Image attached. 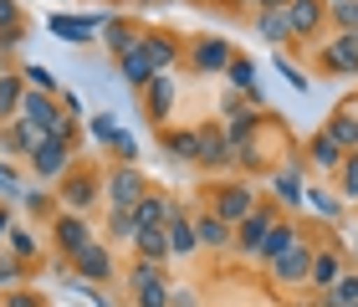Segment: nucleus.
<instances>
[{"instance_id": "obj_1", "label": "nucleus", "mask_w": 358, "mask_h": 307, "mask_svg": "<svg viewBox=\"0 0 358 307\" xmlns=\"http://www.w3.org/2000/svg\"><path fill=\"white\" fill-rule=\"evenodd\" d=\"M128 287H134L138 307H169V297H174V287L164 282V266H159V262H134Z\"/></svg>"}, {"instance_id": "obj_2", "label": "nucleus", "mask_w": 358, "mask_h": 307, "mask_svg": "<svg viewBox=\"0 0 358 307\" xmlns=\"http://www.w3.org/2000/svg\"><path fill=\"white\" fill-rule=\"evenodd\" d=\"M103 195H108V210H134L143 195H149L143 169H138V164H118V169L103 180Z\"/></svg>"}, {"instance_id": "obj_3", "label": "nucleus", "mask_w": 358, "mask_h": 307, "mask_svg": "<svg viewBox=\"0 0 358 307\" xmlns=\"http://www.w3.org/2000/svg\"><path fill=\"white\" fill-rule=\"evenodd\" d=\"M31 169H36V180H62L72 169V138H41L31 149Z\"/></svg>"}, {"instance_id": "obj_4", "label": "nucleus", "mask_w": 358, "mask_h": 307, "mask_svg": "<svg viewBox=\"0 0 358 307\" xmlns=\"http://www.w3.org/2000/svg\"><path fill=\"white\" fill-rule=\"evenodd\" d=\"M231 57H236V46L225 41V36H200V41H189V67L205 72V77H215V72L225 77Z\"/></svg>"}, {"instance_id": "obj_5", "label": "nucleus", "mask_w": 358, "mask_h": 307, "mask_svg": "<svg viewBox=\"0 0 358 307\" xmlns=\"http://www.w3.org/2000/svg\"><path fill=\"white\" fill-rule=\"evenodd\" d=\"M194 164H205V169L236 164V143H231V134H225L220 123H205L200 128V154H194Z\"/></svg>"}, {"instance_id": "obj_6", "label": "nucleus", "mask_w": 358, "mask_h": 307, "mask_svg": "<svg viewBox=\"0 0 358 307\" xmlns=\"http://www.w3.org/2000/svg\"><path fill=\"white\" fill-rule=\"evenodd\" d=\"M57 195H62V205L72 210V215H83V210H92L97 205V174H87V169H67L62 174V185H57Z\"/></svg>"}, {"instance_id": "obj_7", "label": "nucleus", "mask_w": 358, "mask_h": 307, "mask_svg": "<svg viewBox=\"0 0 358 307\" xmlns=\"http://www.w3.org/2000/svg\"><path fill=\"white\" fill-rule=\"evenodd\" d=\"M276 225V205H262V210H251L246 220L236 225V251H246V256H262V241L266 231Z\"/></svg>"}, {"instance_id": "obj_8", "label": "nucleus", "mask_w": 358, "mask_h": 307, "mask_svg": "<svg viewBox=\"0 0 358 307\" xmlns=\"http://www.w3.org/2000/svg\"><path fill=\"white\" fill-rule=\"evenodd\" d=\"M72 271H77V277H87V282H97V287H103V282H113V251H108L103 241L92 236L87 246L72 256Z\"/></svg>"}, {"instance_id": "obj_9", "label": "nucleus", "mask_w": 358, "mask_h": 307, "mask_svg": "<svg viewBox=\"0 0 358 307\" xmlns=\"http://www.w3.org/2000/svg\"><path fill=\"white\" fill-rule=\"evenodd\" d=\"M307 271H313V246H307V236H297L292 246L271 262V277L276 282H307Z\"/></svg>"}, {"instance_id": "obj_10", "label": "nucleus", "mask_w": 358, "mask_h": 307, "mask_svg": "<svg viewBox=\"0 0 358 307\" xmlns=\"http://www.w3.org/2000/svg\"><path fill=\"white\" fill-rule=\"evenodd\" d=\"M174 98H179V83H174V72H154V83L143 87V113H149L154 123H164L169 113H174Z\"/></svg>"}, {"instance_id": "obj_11", "label": "nucleus", "mask_w": 358, "mask_h": 307, "mask_svg": "<svg viewBox=\"0 0 358 307\" xmlns=\"http://www.w3.org/2000/svg\"><path fill=\"white\" fill-rule=\"evenodd\" d=\"M287 26L292 36H317L328 26V6L322 0H287Z\"/></svg>"}, {"instance_id": "obj_12", "label": "nucleus", "mask_w": 358, "mask_h": 307, "mask_svg": "<svg viewBox=\"0 0 358 307\" xmlns=\"http://www.w3.org/2000/svg\"><path fill=\"white\" fill-rule=\"evenodd\" d=\"M52 231H57V251L67 256V262H72V256H77V251H83L87 241H92V225H87L83 215H72V210H62Z\"/></svg>"}, {"instance_id": "obj_13", "label": "nucleus", "mask_w": 358, "mask_h": 307, "mask_svg": "<svg viewBox=\"0 0 358 307\" xmlns=\"http://www.w3.org/2000/svg\"><path fill=\"white\" fill-rule=\"evenodd\" d=\"M256 210V195H251V185H220V195H215V215L220 220H231L241 225Z\"/></svg>"}, {"instance_id": "obj_14", "label": "nucleus", "mask_w": 358, "mask_h": 307, "mask_svg": "<svg viewBox=\"0 0 358 307\" xmlns=\"http://www.w3.org/2000/svg\"><path fill=\"white\" fill-rule=\"evenodd\" d=\"M52 36L57 41H72V46H83V41H92L97 31H103V21H97V15H52Z\"/></svg>"}, {"instance_id": "obj_15", "label": "nucleus", "mask_w": 358, "mask_h": 307, "mask_svg": "<svg viewBox=\"0 0 358 307\" xmlns=\"http://www.w3.org/2000/svg\"><path fill=\"white\" fill-rule=\"evenodd\" d=\"M154 62H149V52H143V46H134V52H123L118 57V77H123V83L128 87H134V92H143V87H149L154 83Z\"/></svg>"}, {"instance_id": "obj_16", "label": "nucleus", "mask_w": 358, "mask_h": 307, "mask_svg": "<svg viewBox=\"0 0 358 307\" xmlns=\"http://www.w3.org/2000/svg\"><path fill=\"white\" fill-rule=\"evenodd\" d=\"M194 236H200V246H210V251L236 246V225H231V220H220L215 210H210V215H194Z\"/></svg>"}, {"instance_id": "obj_17", "label": "nucleus", "mask_w": 358, "mask_h": 307, "mask_svg": "<svg viewBox=\"0 0 358 307\" xmlns=\"http://www.w3.org/2000/svg\"><path fill=\"white\" fill-rule=\"evenodd\" d=\"M343 143H338V138H328V134H322V128H317V134L313 138H307V164H313V169H328V174H338V164H343Z\"/></svg>"}, {"instance_id": "obj_18", "label": "nucleus", "mask_w": 358, "mask_h": 307, "mask_svg": "<svg viewBox=\"0 0 358 307\" xmlns=\"http://www.w3.org/2000/svg\"><path fill=\"white\" fill-rule=\"evenodd\" d=\"M138 36H143V26L123 21V15H103V41H108V52H113V57L134 52V46H138Z\"/></svg>"}, {"instance_id": "obj_19", "label": "nucleus", "mask_w": 358, "mask_h": 307, "mask_svg": "<svg viewBox=\"0 0 358 307\" xmlns=\"http://www.w3.org/2000/svg\"><path fill=\"white\" fill-rule=\"evenodd\" d=\"M322 62H328L333 72H348L358 77V31H338V41L322 52Z\"/></svg>"}, {"instance_id": "obj_20", "label": "nucleus", "mask_w": 358, "mask_h": 307, "mask_svg": "<svg viewBox=\"0 0 358 307\" xmlns=\"http://www.w3.org/2000/svg\"><path fill=\"white\" fill-rule=\"evenodd\" d=\"M164 241H169V256H189V251H200V236H194V220L189 215H174L164 220Z\"/></svg>"}, {"instance_id": "obj_21", "label": "nucleus", "mask_w": 358, "mask_h": 307, "mask_svg": "<svg viewBox=\"0 0 358 307\" xmlns=\"http://www.w3.org/2000/svg\"><path fill=\"white\" fill-rule=\"evenodd\" d=\"M174 200H164V195H143L138 205H134V220H138V231H164V220L174 215Z\"/></svg>"}, {"instance_id": "obj_22", "label": "nucleus", "mask_w": 358, "mask_h": 307, "mask_svg": "<svg viewBox=\"0 0 358 307\" xmlns=\"http://www.w3.org/2000/svg\"><path fill=\"white\" fill-rule=\"evenodd\" d=\"M138 46L149 52V62H154L159 72H169L174 62H179V41H174V36H164V31H143V36H138Z\"/></svg>"}, {"instance_id": "obj_23", "label": "nucleus", "mask_w": 358, "mask_h": 307, "mask_svg": "<svg viewBox=\"0 0 358 307\" xmlns=\"http://www.w3.org/2000/svg\"><path fill=\"white\" fill-rule=\"evenodd\" d=\"M256 36H262L266 46H287V41H292L287 10H256Z\"/></svg>"}, {"instance_id": "obj_24", "label": "nucleus", "mask_w": 358, "mask_h": 307, "mask_svg": "<svg viewBox=\"0 0 358 307\" xmlns=\"http://www.w3.org/2000/svg\"><path fill=\"white\" fill-rule=\"evenodd\" d=\"M21 98H26V77L21 72H0V123H10L21 113Z\"/></svg>"}, {"instance_id": "obj_25", "label": "nucleus", "mask_w": 358, "mask_h": 307, "mask_svg": "<svg viewBox=\"0 0 358 307\" xmlns=\"http://www.w3.org/2000/svg\"><path fill=\"white\" fill-rule=\"evenodd\" d=\"M297 236H302V231H297L292 220H276L271 231H266V241H262V256H256V262H266V266H271L276 256H282V251L292 246V241H297Z\"/></svg>"}, {"instance_id": "obj_26", "label": "nucleus", "mask_w": 358, "mask_h": 307, "mask_svg": "<svg viewBox=\"0 0 358 307\" xmlns=\"http://www.w3.org/2000/svg\"><path fill=\"white\" fill-rule=\"evenodd\" d=\"M164 154L179 159V164H194V154H200V128H179V134H164Z\"/></svg>"}, {"instance_id": "obj_27", "label": "nucleus", "mask_w": 358, "mask_h": 307, "mask_svg": "<svg viewBox=\"0 0 358 307\" xmlns=\"http://www.w3.org/2000/svg\"><path fill=\"white\" fill-rule=\"evenodd\" d=\"M338 277H343V262H338V251H313V271H307V282L328 292Z\"/></svg>"}, {"instance_id": "obj_28", "label": "nucleus", "mask_w": 358, "mask_h": 307, "mask_svg": "<svg viewBox=\"0 0 358 307\" xmlns=\"http://www.w3.org/2000/svg\"><path fill=\"white\" fill-rule=\"evenodd\" d=\"M225 83H231L236 92H251V87H262V72H256V62L251 57H231V67H225Z\"/></svg>"}, {"instance_id": "obj_29", "label": "nucleus", "mask_w": 358, "mask_h": 307, "mask_svg": "<svg viewBox=\"0 0 358 307\" xmlns=\"http://www.w3.org/2000/svg\"><path fill=\"white\" fill-rule=\"evenodd\" d=\"M322 134H328V138H338L343 149H358V113H343V108H338L333 118L322 123Z\"/></svg>"}, {"instance_id": "obj_30", "label": "nucleus", "mask_w": 358, "mask_h": 307, "mask_svg": "<svg viewBox=\"0 0 358 307\" xmlns=\"http://www.w3.org/2000/svg\"><path fill=\"white\" fill-rule=\"evenodd\" d=\"M134 251H138V262H159V266L169 262V241H164V231H138V236H134Z\"/></svg>"}, {"instance_id": "obj_31", "label": "nucleus", "mask_w": 358, "mask_h": 307, "mask_svg": "<svg viewBox=\"0 0 358 307\" xmlns=\"http://www.w3.org/2000/svg\"><path fill=\"white\" fill-rule=\"evenodd\" d=\"M87 134H92V143H103V149H118L123 143V128L108 118V113H92L87 118Z\"/></svg>"}, {"instance_id": "obj_32", "label": "nucleus", "mask_w": 358, "mask_h": 307, "mask_svg": "<svg viewBox=\"0 0 358 307\" xmlns=\"http://www.w3.org/2000/svg\"><path fill=\"white\" fill-rule=\"evenodd\" d=\"M21 277H26V262H21L10 246H0V292H15Z\"/></svg>"}, {"instance_id": "obj_33", "label": "nucleus", "mask_w": 358, "mask_h": 307, "mask_svg": "<svg viewBox=\"0 0 358 307\" xmlns=\"http://www.w3.org/2000/svg\"><path fill=\"white\" fill-rule=\"evenodd\" d=\"M276 195H282V205H302V200H307V190H302V169H297V164L276 174Z\"/></svg>"}, {"instance_id": "obj_34", "label": "nucleus", "mask_w": 358, "mask_h": 307, "mask_svg": "<svg viewBox=\"0 0 358 307\" xmlns=\"http://www.w3.org/2000/svg\"><path fill=\"white\" fill-rule=\"evenodd\" d=\"M322 307H358V277H338L333 287H328V297H322Z\"/></svg>"}, {"instance_id": "obj_35", "label": "nucleus", "mask_w": 358, "mask_h": 307, "mask_svg": "<svg viewBox=\"0 0 358 307\" xmlns=\"http://www.w3.org/2000/svg\"><path fill=\"white\" fill-rule=\"evenodd\" d=\"M328 6V21L338 31H358V0H322Z\"/></svg>"}, {"instance_id": "obj_36", "label": "nucleus", "mask_w": 358, "mask_h": 307, "mask_svg": "<svg viewBox=\"0 0 358 307\" xmlns=\"http://www.w3.org/2000/svg\"><path fill=\"white\" fill-rule=\"evenodd\" d=\"M108 236H113V241H128V246H134V236H138L134 210H108Z\"/></svg>"}, {"instance_id": "obj_37", "label": "nucleus", "mask_w": 358, "mask_h": 307, "mask_svg": "<svg viewBox=\"0 0 358 307\" xmlns=\"http://www.w3.org/2000/svg\"><path fill=\"white\" fill-rule=\"evenodd\" d=\"M338 185H343V200H358V149L343 154V164H338Z\"/></svg>"}, {"instance_id": "obj_38", "label": "nucleus", "mask_w": 358, "mask_h": 307, "mask_svg": "<svg viewBox=\"0 0 358 307\" xmlns=\"http://www.w3.org/2000/svg\"><path fill=\"white\" fill-rule=\"evenodd\" d=\"M6 246L21 256V262H31V256H36V236L26 231V225H10V236H6Z\"/></svg>"}, {"instance_id": "obj_39", "label": "nucleus", "mask_w": 358, "mask_h": 307, "mask_svg": "<svg viewBox=\"0 0 358 307\" xmlns=\"http://www.w3.org/2000/svg\"><path fill=\"white\" fill-rule=\"evenodd\" d=\"M21 77H26V87H36V92H57V77L46 72V67H36V62L21 67Z\"/></svg>"}, {"instance_id": "obj_40", "label": "nucleus", "mask_w": 358, "mask_h": 307, "mask_svg": "<svg viewBox=\"0 0 358 307\" xmlns=\"http://www.w3.org/2000/svg\"><path fill=\"white\" fill-rule=\"evenodd\" d=\"M21 26H26L21 6H15V0H0V36H6V31H21Z\"/></svg>"}, {"instance_id": "obj_41", "label": "nucleus", "mask_w": 358, "mask_h": 307, "mask_svg": "<svg viewBox=\"0 0 358 307\" xmlns=\"http://www.w3.org/2000/svg\"><path fill=\"white\" fill-rule=\"evenodd\" d=\"M307 200H313V205L322 210V215H343V200L328 195V190H307Z\"/></svg>"}, {"instance_id": "obj_42", "label": "nucleus", "mask_w": 358, "mask_h": 307, "mask_svg": "<svg viewBox=\"0 0 358 307\" xmlns=\"http://www.w3.org/2000/svg\"><path fill=\"white\" fill-rule=\"evenodd\" d=\"M6 307H46L36 292H26V287H15V292H6Z\"/></svg>"}, {"instance_id": "obj_43", "label": "nucleus", "mask_w": 358, "mask_h": 307, "mask_svg": "<svg viewBox=\"0 0 358 307\" xmlns=\"http://www.w3.org/2000/svg\"><path fill=\"white\" fill-rule=\"evenodd\" d=\"M236 164H246V169H256V164H262V149H256V138L236 149Z\"/></svg>"}, {"instance_id": "obj_44", "label": "nucleus", "mask_w": 358, "mask_h": 307, "mask_svg": "<svg viewBox=\"0 0 358 307\" xmlns=\"http://www.w3.org/2000/svg\"><path fill=\"white\" fill-rule=\"evenodd\" d=\"M21 200H26V210H31V215H46V210H52L41 190H21Z\"/></svg>"}, {"instance_id": "obj_45", "label": "nucleus", "mask_w": 358, "mask_h": 307, "mask_svg": "<svg viewBox=\"0 0 358 307\" xmlns=\"http://www.w3.org/2000/svg\"><path fill=\"white\" fill-rule=\"evenodd\" d=\"M282 77H287V87H297V92H307V77L292 67V62H282Z\"/></svg>"}, {"instance_id": "obj_46", "label": "nucleus", "mask_w": 358, "mask_h": 307, "mask_svg": "<svg viewBox=\"0 0 358 307\" xmlns=\"http://www.w3.org/2000/svg\"><path fill=\"white\" fill-rule=\"evenodd\" d=\"M77 297H83L87 307H113V302H108L103 292H97V287H77Z\"/></svg>"}, {"instance_id": "obj_47", "label": "nucleus", "mask_w": 358, "mask_h": 307, "mask_svg": "<svg viewBox=\"0 0 358 307\" xmlns=\"http://www.w3.org/2000/svg\"><path fill=\"white\" fill-rule=\"evenodd\" d=\"M0 195H21V185H15V169L0 164Z\"/></svg>"}, {"instance_id": "obj_48", "label": "nucleus", "mask_w": 358, "mask_h": 307, "mask_svg": "<svg viewBox=\"0 0 358 307\" xmlns=\"http://www.w3.org/2000/svg\"><path fill=\"white\" fill-rule=\"evenodd\" d=\"M169 307H194V292H174V297H169Z\"/></svg>"}, {"instance_id": "obj_49", "label": "nucleus", "mask_w": 358, "mask_h": 307, "mask_svg": "<svg viewBox=\"0 0 358 307\" xmlns=\"http://www.w3.org/2000/svg\"><path fill=\"white\" fill-rule=\"evenodd\" d=\"M10 225H15V220H10V210H0V241L10 236Z\"/></svg>"}, {"instance_id": "obj_50", "label": "nucleus", "mask_w": 358, "mask_h": 307, "mask_svg": "<svg viewBox=\"0 0 358 307\" xmlns=\"http://www.w3.org/2000/svg\"><path fill=\"white\" fill-rule=\"evenodd\" d=\"M256 10H287V0H256Z\"/></svg>"}, {"instance_id": "obj_51", "label": "nucleus", "mask_w": 358, "mask_h": 307, "mask_svg": "<svg viewBox=\"0 0 358 307\" xmlns=\"http://www.w3.org/2000/svg\"><path fill=\"white\" fill-rule=\"evenodd\" d=\"M225 6H256V0H225Z\"/></svg>"}]
</instances>
